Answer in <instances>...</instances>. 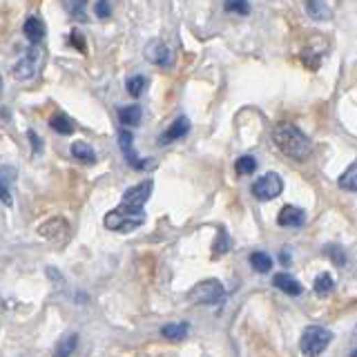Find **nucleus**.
<instances>
[{
  "mask_svg": "<svg viewBox=\"0 0 357 357\" xmlns=\"http://www.w3.org/2000/svg\"><path fill=\"white\" fill-rule=\"evenodd\" d=\"M273 143L284 156L293 161H304L312 152V143L293 123H277L273 128Z\"/></svg>",
  "mask_w": 357,
  "mask_h": 357,
  "instance_id": "1",
  "label": "nucleus"
},
{
  "mask_svg": "<svg viewBox=\"0 0 357 357\" xmlns=\"http://www.w3.org/2000/svg\"><path fill=\"white\" fill-rule=\"evenodd\" d=\"M143 223H145V210L132 208L128 204H121L119 208L109 210L103 219V226L116 232H132L139 226H143Z\"/></svg>",
  "mask_w": 357,
  "mask_h": 357,
  "instance_id": "2",
  "label": "nucleus"
},
{
  "mask_svg": "<svg viewBox=\"0 0 357 357\" xmlns=\"http://www.w3.org/2000/svg\"><path fill=\"white\" fill-rule=\"evenodd\" d=\"M333 342V333L328 328L321 326H308L301 333L299 349L304 353V357H319L324 351L328 349V344Z\"/></svg>",
  "mask_w": 357,
  "mask_h": 357,
  "instance_id": "3",
  "label": "nucleus"
},
{
  "mask_svg": "<svg viewBox=\"0 0 357 357\" xmlns=\"http://www.w3.org/2000/svg\"><path fill=\"white\" fill-rule=\"evenodd\" d=\"M188 299L199 306H217L226 299V288L221 286L219 279H206V282H199L190 290Z\"/></svg>",
  "mask_w": 357,
  "mask_h": 357,
  "instance_id": "4",
  "label": "nucleus"
},
{
  "mask_svg": "<svg viewBox=\"0 0 357 357\" xmlns=\"http://www.w3.org/2000/svg\"><path fill=\"white\" fill-rule=\"evenodd\" d=\"M36 232H38V237L45 239V241H50L54 245H65L72 237V226H70V221H67V219L54 217V219H47L45 223H40Z\"/></svg>",
  "mask_w": 357,
  "mask_h": 357,
  "instance_id": "5",
  "label": "nucleus"
},
{
  "mask_svg": "<svg viewBox=\"0 0 357 357\" xmlns=\"http://www.w3.org/2000/svg\"><path fill=\"white\" fill-rule=\"evenodd\" d=\"M282 190H284V178L277 172H266L264 176H259L252 183L250 192L255 199H259V201H273L275 197L282 195Z\"/></svg>",
  "mask_w": 357,
  "mask_h": 357,
  "instance_id": "6",
  "label": "nucleus"
},
{
  "mask_svg": "<svg viewBox=\"0 0 357 357\" xmlns=\"http://www.w3.org/2000/svg\"><path fill=\"white\" fill-rule=\"evenodd\" d=\"M43 52L38 47H29L25 54L20 56V61L14 65V78L16 81H31L36 76L38 67H40Z\"/></svg>",
  "mask_w": 357,
  "mask_h": 357,
  "instance_id": "7",
  "label": "nucleus"
},
{
  "mask_svg": "<svg viewBox=\"0 0 357 357\" xmlns=\"http://www.w3.org/2000/svg\"><path fill=\"white\" fill-rule=\"evenodd\" d=\"M152 190H154V181L152 178H148V181H141L139 185H134L130 190H126V195H123V201L121 204H128L132 208H139L143 210V206L148 204V199L152 195Z\"/></svg>",
  "mask_w": 357,
  "mask_h": 357,
  "instance_id": "8",
  "label": "nucleus"
},
{
  "mask_svg": "<svg viewBox=\"0 0 357 357\" xmlns=\"http://www.w3.org/2000/svg\"><path fill=\"white\" fill-rule=\"evenodd\" d=\"M145 61H150L152 65H159V67H170L172 65V54L170 47L161 40V38H154L145 45Z\"/></svg>",
  "mask_w": 357,
  "mask_h": 357,
  "instance_id": "9",
  "label": "nucleus"
},
{
  "mask_svg": "<svg viewBox=\"0 0 357 357\" xmlns=\"http://www.w3.org/2000/svg\"><path fill=\"white\" fill-rule=\"evenodd\" d=\"M119 148L123 152V156H126V161L134 167V170H145L150 163L141 159V156H137V152H134L132 148V132L130 130H121L119 132Z\"/></svg>",
  "mask_w": 357,
  "mask_h": 357,
  "instance_id": "10",
  "label": "nucleus"
},
{
  "mask_svg": "<svg viewBox=\"0 0 357 357\" xmlns=\"http://www.w3.org/2000/svg\"><path fill=\"white\" fill-rule=\"evenodd\" d=\"M16 178H18V170H16L14 165H3V167H0V201H3L5 206L14 204L11 192H14Z\"/></svg>",
  "mask_w": 357,
  "mask_h": 357,
  "instance_id": "11",
  "label": "nucleus"
},
{
  "mask_svg": "<svg viewBox=\"0 0 357 357\" xmlns=\"http://www.w3.org/2000/svg\"><path fill=\"white\" fill-rule=\"evenodd\" d=\"M304 221H306L304 210L297 208V206H284L282 212H279V217H277V223H279L282 228H297V226H304Z\"/></svg>",
  "mask_w": 357,
  "mask_h": 357,
  "instance_id": "12",
  "label": "nucleus"
},
{
  "mask_svg": "<svg viewBox=\"0 0 357 357\" xmlns=\"http://www.w3.org/2000/svg\"><path fill=\"white\" fill-rule=\"evenodd\" d=\"M273 286L282 290V293L290 295V297H297V295H301V290H304V286L299 284V279H295L293 275H288V273L275 275L273 277Z\"/></svg>",
  "mask_w": 357,
  "mask_h": 357,
  "instance_id": "13",
  "label": "nucleus"
},
{
  "mask_svg": "<svg viewBox=\"0 0 357 357\" xmlns=\"http://www.w3.org/2000/svg\"><path fill=\"white\" fill-rule=\"evenodd\" d=\"M22 29H25V36L31 43V47H38V43L45 38V25H43V20L36 18V16H29L25 20V25H22Z\"/></svg>",
  "mask_w": 357,
  "mask_h": 357,
  "instance_id": "14",
  "label": "nucleus"
},
{
  "mask_svg": "<svg viewBox=\"0 0 357 357\" xmlns=\"http://www.w3.org/2000/svg\"><path fill=\"white\" fill-rule=\"evenodd\" d=\"M190 132V121L185 116H178L170 128H167L163 132V137H161V143H170V141H178V139H183L185 134Z\"/></svg>",
  "mask_w": 357,
  "mask_h": 357,
  "instance_id": "15",
  "label": "nucleus"
},
{
  "mask_svg": "<svg viewBox=\"0 0 357 357\" xmlns=\"http://www.w3.org/2000/svg\"><path fill=\"white\" fill-rule=\"evenodd\" d=\"M190 333V324L188 321H174V324H167V326L161 328V335L165 340H172V342H181L185 340V335Z\"/></svg>",
  "mask_w": 357,
  "mask_h": 357,
  "instance_id": "16",
  "label": "nucleus"
},
{
  "mask_svg": "<svg viewBox=\"0 0 357 357\" xmlns=\"http://www.w3.org/2000/svg\"><path fill=\"white\" fill-rule=\"evenodd\" d=\"M76 346H78V335L76 333L65 335V337L59 340V344H56L54 357H72L74 351H76Z\"/></svg>",
  "mask_w": 357,
  "mask_h": 357,
  "instance_id": "17",
  "label": "nucleus"
},
{
  "mask_svg": "<svg viewBox=\"0 0 357 357\" xmlns=\"http://www.w3.org/2000/svg\"><path fill=\"white\" fill-rule=\"evenodd\" d=\"M306 11L310 18L315 20H331L333 18V11L326 3H321V0H310V3H306Z\"/></svg>",
  "mask_w": 357,
  "mask_h": 357,
  "instance_id": "18",
  "label": "nucleus"
},
{
  "mask_svg": "<svg viewBox=\"0 0 357 357\" xmlns=\"http://www.w3.org/2000/svg\"><path fill=\"white\" fill-rule=\"evenodd\" d=\"M337 185L346 192H357V161L346 167V172L337 178Z\"/></svg>",
  "mask_w": 357,
  "mask_h": 357,
  "instance_id": "19",
  "label": "nucleus"
},
{
  "mask_svg": "<svg viewBox=\"0 0 357 357\" xmlns=\"http://www.w3.org/2000/svg\"><path fill=\"white\" fill-rule=\"evenodd\" d=\"M143 116V112L139 105H130V107H121L119 109V121H121V126H139V121Z\"/></svg>",
  "mask_w": 357,
  "mask_h": 357,
  "instance_id": "20",
  "label": "nucleus"
},
{
  "mask_svg": "<svg viewBox=\"0 0 357 357\" xmlns=\"http://www.w3.org/2000/svg\"><path fill=\"white\" fill-rule=\"evenodd\" d=\"M72 154H74V159H76V161H83V163H94V161H96L94 150L89 148V145H87L85 141H76V143H72Z\"/></svg>",
  "mask_w": 357,
  "mask_h": 357,
  "instance_id": "21",
  "label": "nucleus"
},
{
  "mask_svg": "<svg viewBox=\"0 0 357 357\" xmlns=\"http://www.w3.org/2000/svg\"><path fill=\"white\" fill-rule=\"evenodd\" d=\"M50 126H52V130L54 132H59V134H72L74 132V121L67 116V114H63V112H59V114H54L52 116V121H50Z\"/></svg>",
  "mask_w": 357,
  "mask_h": 357,
  "instance_id": "22",
  "label": "nucleus"
},
{
  "mask_svg": "<svg viewBox=\"0 0 357 357\" xmlns=\"http://www.w3.org/2000/svg\"><path fill=\"white\" fill-rule=\"evenodd\" d=\"M248 261H250V266L255 268L257 273H271V268H273V259H271V255L268 252H252L250 257H248Z\"/></svg>",
  "mask_w": 357,
  "mask_h": 357,
  "instance_id": "23",
  "label": "nucleus"
},
{
  "mask_svg": "<svg viewBox=\"0 0 357 357\" xmlns=\"http://www.w3.org/2000/svg\"><path fill=\"white\" fill-rule=\"evenodd\" d=\"M312 288H315V293H317L319 297H326V295H331L333 290H335V279H333L328 273H321V275H317V279H315V284H312Z\"/></svg>",
  "mask_w": 357,
  "mask_h": 357,
  "instance_id": "24",
  "label": "nucleus"
},
{
  "mask_svg": "<svg viewBox=\"0 0 357 357\" xmlns=\"http://www.w3.org/2000/svg\"><path fill=\"white\" fill-rule=\"evenodd\" d=\"M234 170H237V174L245 176V174H252L257 170V161H255V156L250 154H243L237 159V163H234Z\"/></svg>",
  "mask_w": 357,
  "mask_h": 357,
  "instance_id": "25",
  "label": "nucleus"
},
{
  "mask_svg": "<svg viewBox=\"0 0 357 357\" xmlns=\"http://www.w3.org/2000/svg\"><path fill=\"white\" fill-rule=\"evenodd\" d=\"M126 87H128V92L132 94V96H141L143 92H145V87H148V78L145 76H132V78H128V83H126Z\"/></svg>",
  "mask_w": 357,
  "mask_h": 357,
  "instance_id": "26",
  "label": "nucleus"
},
{
  "mask_svg": "<svg viewBox=\"0 0 357 357\" xmlns=\"http://www.w3.org/2000/svg\"><path fill=\"white\" fill-rule=\"evenodd\" d=\"M324 250H326V257H328V259H331L335 266H337V268H344L346 261H349V257H346V250H342L340 245H326Z\"/></svg>",
  "mask_w": 357,
  "mask_h": 357,
  "instance_id": "27",
  "label": "nucleus"
},
{
  "mask_svg": "<svg viewBox=\"0 0 357 357\" xmlns=\"http://www.w3.org/2000/svg\"><path fill=\"white\" fill-rule=\"evenodd\" d=\"M212 255L215 257H221V255H226L230 250V237H228V232L226 230H219V237L215 241V245H212Z\"/></svg>",
  "mask_w": 357,
  "mask_h": 357,
  "instance_id": "28",
  "label": "nucleus"
},
{
  "mask_svg": "<svg viewBox=\"0 0 357 357\" xmlns=\"http://www.w3.org/2000/svg\"><path fill=\"white\" fill-rule=\"evenodd\" d=\"M226 11H230V14L245 16V14H250V5L245 3V0H230V3H226Z\"/></svg>",
  "mask_w": 357,
  "mask_h": 357,
  "instance_id": "29",
  "label": "nucleus"
},
{
  "mask_svg": "<svg viewBox=\"0 0 357 357\" xmlns=\"http://www.w3.org/2000/svg\"><path fill=\"white\" fill-rule=\"evenodd\" d=\"M94 14H96L98 18H109V14H112V5L105 3V0H98V3L94 5Z\"/></svg>",
  "mask_w": 357,
  "mask_h": 357,
  "instance_id": "30",
  "label": "nucleus"
},
{
  "mask_svg": "<svg viewBox=\"0 0 357 357\" xmlns=\"http://www.w3.org/2000/svg\"><path fill=\"white\" fill-rule=\"evenodd\" d=\"M27 137H29V141H31V148H33V154H38L40 150H43V141L36 137V132H27Z\"/></svg>",
  "mask_w": 357,
  "mask_h": 357,
  "instance_id": "31",
  "label": "nucleus"
},
{
  "mask_svg": "<svg viewBox=\"0 0 357 357\" xmlns=\"http://www.w3.org/2000/svg\"><path fill=\"white\" fill-rule=\"evenodd\" d=\"M72 45L81 50V52H85V40H83V33L81 31H76V29L72 31Z\"/></svg>",
  "mask_w": 357,
  "mask_h": 357,
  "instance_id": "32",
  "label": "nucleus"
},
{
  "mask_svg": "<svg viewBox=\"0 0 357 357\" xmlns=\"http://www.w3.org/2000/svg\"><path fill=\"white\" fill-rule=\"evenodd\" d=\"M279 261H282L284 266H288V264H290V252H288V248H284V250H282V255H279Z\"/></svg>",
  "mask_w": 357,
  "mask_h": 357,
  "instance_id": "33",
  "label": "nucleus"
},
{
  "mask_svg": "<svg viewBox=\"0 0 357 357\" xmlns=\"http://www.w3.org/2000/svg\"><path fill=\"white\" fill-rule=\"evenodd\" d=\"M0 94H3V76H0Z\"/></svg>",
  "mask_w": 357,
  "mask_h": 357,
  "instance_id": "34",
  "label": "nucleus"
},
{
  "mask_svg": "<svg viewBox=\"0 0 357 357\" xmlns=\"http://www.w3.org/2000/svg\"><path fill=\"white\" fill-rule=\"evenodd\" d=\"M351 357H357V349H355V351L351 353Z\"/></svg>",
  "mask_w": 357,
  "mask_h": 357,
  "instance_id": "35",
  "label": "nucleus"
}]
</instances>
